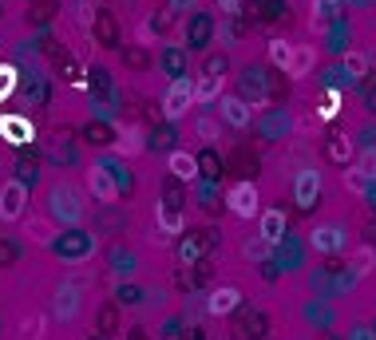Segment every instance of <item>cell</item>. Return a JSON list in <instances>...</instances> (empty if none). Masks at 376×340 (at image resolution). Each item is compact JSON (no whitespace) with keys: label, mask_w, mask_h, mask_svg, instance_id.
<instances>
[{"label":"cell","mask_w":376,"mask_h":340,"mask_svg":"<svg viewBox=\"0 0 376 340\" xmlns=\"http://www.w3.org/2000/svg\"><path fill=\"white\" fill-rule=\"evenodd\" d=\"M48 202H52V214H56V218H64L68 226H76V221L83 218V202H79L76 186H68V182H56V186H52V194H48Z\"/></svg>","instance_id":"6da1fadb"},{"label":"cell","mask_w":376,"mask_h":340,"mask_svg":"<svg viewBox=\"0 0 376 340\" xmlns=\"http://www.w3.org/2000/svg\"><path fill=\"white\" fill-rule=\"evenodd\" d=\"M24 210H28V186L20 178L4 182L0 186V221H20Z\"/></svg>","instance_id":"7a4b0ae2"},{"label":"cell","mask_w":376,"mask_h":340,"mask_svg":"<svg viewBox=\"0 0 376 340\" xmlns=\"http://www.w3.org/2000/svg\"><path fill=\"white\" fill-rule=\"evenodd\" d=\"M190 103H194V83L175 80L167 87V95H163V115H167V119H182V115L190 111Z\"/></svg>","instance_id":"3957f363"},{"label":"cell","mask_w":376,"mask_h":340,"mask_svg":"<svg viewBox=\"0 0 376 340\" xmlns=\"http://www.w3.org/2000/svg\"><path fill=\"white\" fill-rule=\"evenodd\" d=\"M317 194H321V170L317 166H305V170H297V178H293V202L297 206H313Z\"/></svg>","instance_id":"277c9868"},{"label":"cell","mask_w":376,"mask_h":340,"mask_svg":"<svg viewBox=\"0 0 376 340\" xmlns=\"http://www.w3.org/2000/svg\"><path fill=\"white\" fill-rule=\"evenodd\" d=\"M230 210H234L237 218H254V214H262V206H257V186H254V182H237L234 190H230Z\"/></svg>","instance_id":"5b68a950"},{"label":"cell","mask_w":376,"mask_h":340,"mask_svg":"<svg viewBox=\"0 0 376 340\" xmlns=\"http://www.w3.org/2000/svg\"><path fill=\"white\" fill-rule=\"evenodd\" d=\"M88 190L95 194V202H115L119 198V186H115L107 166H91L88 170Z\"/></svg>","instance_id":"8992f818"},{"label":"cell","mask_w":376,"mask_h":340,"mask_svg":"<svg viewBox=\"0 0 376 340\" xmlns=\"http://www.w3.org/2000/svg\"><path fill=\"white\" fill-rule=\"evenodd\" d=\"M0 135L8 142H16V147H24V142H32V123L24 119V115H0Z\"/></svg>","instance_id":"52a82bcc"},{"label":"cell","mask_w":376,"mask_h":340,"mask_svg":"<svg viewBox=\"0 0 376 340\" xmlns=\"http://www.w3.org/2000/svg\"><path fill=\"white\" fill-rule=\"evenodd\" d=\"M313 250L317 253H336V250H345V230H341V226H321V230H313Z\"/></svg>","instance_id":"ba28073f"},{"label":"cell","mask_w":376,"mask_h":340,"mask_svg":"<svg viewBox=\"0 0 376 340\" xmlns=\"http://www.w3.org/2000/svg\"><path fill=\"white\" fill-rule=\"evenodd\" d=\"M257 233L274 245V241H281V233H286V214L281 210H262L257 214Z\"/></svg>","instance_id":"9c48e42d"},{"label":"cell","mask_w":376,"mask_h":340,"mask_svg":"<svg viewBox=\"0 0 376 340\" xmlns=\"http://www.w3.org/2000/svg\"><path fill=\"white\" fill-rule=\"evenodd\" d=\"M222 119H226L230 127H249L254 111H249V103H246V99H237V95H226V99H222Z\"/></svg>","instance_id":"30bf717a"},{"label":"cell","mask_w":376,"mask_h":340,"mask_svg":"<svg viewBox=\"0 0 376 340\" xmlns=\"http://www.w3.org/2000/svg\"><path fill=\"white\" fill-rule=\"evenodd\" d=\"M237 300H242V293H237L234 285H222V289L210 293L206 309L214 312V317H226V312H234V309H237Z\"/></svg>","instance_id":"8fae6325"},{"label":"cell","mask_w":376,"mask_h":340,"mask_svg":"<svg viewBox=\"0 0 376 340\" xmlns=\"http://www.w3.org/2000/svg\"><path fill=\"white\" fill-rule=\"evenodd\" d=\"M167 166H170V174L182 178V182H194L198 178V159L190 154V150H175V154L167 159Z\"/></svg>","instance_id":"7c38bea8"},{"label":"cell","mask_w":376,"mask_h":340,"mask_svg":"<svg viewBox=\"0 0 376 340\" xmlns=\"http://www.w3.org/2000/svg\"><path fill=\"white\" fill-rule=\"evenodd\" d=\"M24 233H28L36 245H52L56 241V230H52L48 218H40V214H32V218H24Z\"/></svg>","instance_id":"4fadbf2b"},{"label":"cell","mask_w":376,"mask_h":340,"mask_svg":"<svg viewBox=\"0 0 376 340\" xmlns=\"http://www.w3.org/2000/svg\"><path fill=\"white\" fill-rule=\"evenodd\" d=\"M313 63H317V51L309 48V44H301V48H293V56H289V75H297V80H301V75H309V71H313Z\"/></svg>","instance_id":"5bb4252c"},{"label":"cell","mask_w":376,"mask_h":340,"mask_svg":"<svg viewBox=\"0 0 376 340\" xmlns=\"http://www.w3.org/2000/svg\"><path fill=\"white\" fill-rule=\"evenodd\" d=\"M44 329H48V317L44 312H28V317L20 320L16 340H44Z\"/></svg>","instance_id":"9a60e30c"},{"label":"cell","mask_w":376,"mask_h":340,"mask_svg":"<svg viewBox=\"0 0 376 340\" xmlns=\"http://www.w3.org/2000/svg\"><path fill=\"white\" fill-rule=\"evenodd\" d=\"M218 95H222V75H202V80L194 83V103H214Z\"/></svg>","instance_id":"2e32d148"},{"label":"cell","mask_w":376,"mask_h":340,"mask_svg":"<svg viewBox=\"0 0 376 340\" xmlns=\"http://www.w3.org/2000/svg\"><path fill=\"white\" fill-rule=\"evenodd\" d=\"M289 56H293V44L289 40H281V36L269 40V60H274L277 68H289Z\"/></svg>","instance_id":"e0dca14e"},{"label":"cell","mask_w":376,"mask_h":340,"mask_svg":"<svg viewBox=\"0 0 376 340\" xmlns=\"http://www.w3.org/2000/svg\"><path fill=\"white\" fill-rule=\"evenodd\" d=\"M345 71H348V80H360V75L368 71V56H365V51H348V56H345Z\"/></svg>","instance_id":"ac0fdd59"},{"label":"cell","mask_w":376,"mask_h":340,"mask_svg":"<svg viewBox=\"0 0 376 340\" xmlns=\"http://www.w3.org/2000/svg\"><path fill=\"white\" fill-rule=\"evenodd\" d=\"M242 253H246L249 261H266V257H269V241L257 233V238H249L246 245H242Z\"/></svg>","instance_id":"d6986e66"},{"label":"cell","mask_w":376,"mask_h":340,"mask_svg":"<svg viewBox=\"0 0 376 340\" xmlns=\"http://www.w3.org/2000/svg\"><path fill=\"white\" fill-rule=\"evenodd\" d=\"M119 154H139L143 150V139H139V130H127V135H119Z\"/></svg>","instance_id":"ffe728a7"},{"label":"cell","mask_w":376,"mask_h":340,"mask_svg":"<svg viewBox=\"0 0 376 340\" xmlns=\"http://www.w3.org/2000/svg\"><path fill=\"white\" fill-rule=\"evenodd\" d=\"M12 87H16V68L12 63H0V99H8Z\"/></svg>","instance_id":"44dd1931"},{"label":"cell","mask_w":376,"mask_h":340,"mask_svg":"<svg viewBox=\"0 0 376 340\" xmlns=\"http://www.w3.org/2000/svg\"><path fill=\"white\" fill-rule=\"evenodd\" d=\"M333 12H336V0H313V28L317 24H325Z\"/></svg>","instance_id":"7402d4cb"},{"label":"cell","mask_w":376,"mask_h":340,"mask_svg":"<svg viewBox=\"0 0 376 340\" xmlns=\"http://www.w3.org/2000/svg\"><path fill=\"white\" fill-rule=\"evenodd\" d=\"M76 20H79V28H95V8H91L88 0L76 4Z\"/></svg>","instance_id":"603a6c76"},{"label":"cell","mask_w":376,"mask_h":340,"mask_svg":"<svg viewBox=\"0 0 376 340\" xmlns=\"http://www.w3.org/2000/svg\"><path fill=\"white\" fill-rule=\"evenodd\" d=\"M345 186H348V190H365V186H368V170H353V166H348L345 170Z\"/></svg>","instance_id":"cb8c5ba5"},{"label":"cell","mask_w":376,"mask_h":340,"mask_svg":"<svg viewBox=\"0 0 376 340\" xmlns=\"http://www.w3.org/2000/svg\"><path fill=\"white\" fill-rule=\"evenodd\" d=\"M198 139L214 142V139H218V123H214V119H198Z\"/></svg>","instance_id":"d4e9b609"},{"label":"cell","mask_w":376,"mask_h":340,"mask_svg":"<svg viewBox=\"0 0 376 340\" xmlns=\"http://www.w3.org/2000/svg\"><path fill=\"white\" fill-rule=\"evenodd\" d=\"M372 261H376V253L368 250V245H365V250H356V273H368V269H372Z\"/></svg>","instance_id":"484cf974"},{"label":"cell","mask_w":376,"mask_h":340,"mask_svg":"<svg viewBox=\"0 0 376 340\" xmlns=\"http://www.w3.org/2000/svg\"><path fill=\"white\" fill-rule=\"evenodd\" d=\"M151 241H155V245H167V241H170V233L163 230V226H155V230H151Z\"/></svg>","instance_id":"4316f807"},{"label":"cell","mask_w":376,"mask_h":340,"mask_svg":"<svg viewBox=\"0 0 376 340\" xmlns=\"http://www.w3.org/2000/svg\"><path fill=\"white\" fill-rule=\"evenodd\" d=\"M218 4H222V12H237V4H242V0H218Z\"/></svg>","instance_id":"83f0119b"},{"label":"cell","mask_w":376,"mask_h":340,"mask_svg":"<svg viewBox=\"0 0 376 340\" xmlns=\"http://www.w3.org/2000/svg\"><path fill=\"white\" fill-rule=\"evenodd\" d=\"M170 4H175V8H194L198 0H170Z\"/></svg>","instance_id":"f1b7e54d"},{"label":"cell","mask_w":376,"mask_h":340,"mask_svg":"<svg viewBox=\"0 0 376 340\" xmlns=\"http://www.w3.org/2000/svg\"><path fill=\"white\" fill-rule=\"evenodd\" d=\"M0 261H12V250H8V245H0Z\"/></svg>","instance_id":"f546056e"}]
</instances>
